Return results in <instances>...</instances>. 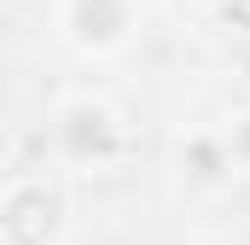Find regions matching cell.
<instances>
[{
	"mask_svg": "<svg viewBox=\"0 0 250 245\" xmlns=\"http://www.w3.org/2000/svg\"><path fill=\"white\" fill-rule=\"evenodd\" d=\"M53 152L64 170H111L128 152V128L105 99L82 94V99H64L53 117Z\"/></svg>",
	"mask_w": 250,
	"mask_h": 245,
	"instance_id": "obj_1",
	"label": "cell"
},
{
	"mask_svg": "<svg viewBox=\"0 0 250 245\" xmlns=\"http://www.w3.org/2000/svg\"><path fill=\"white\" fill-rule=\"evenodd\" d=\"M59 35L82 59H111L140 35V0H64Z\"/></svg>",
	"mask_w": 250,
	"mask_h": 245,
	"instance_id": "obj_2",
	"label": "cell"
},
{
	"mask_svg": "<svg viewBox=\"0 0 250 245\" xmlns=\"http://www.w3.org/2000/svg\"><path fill=\"white\" fill-rule=\"evenodd\" d=\"M64 234V187L47 175H18L0 198V240L6 245H59Z\"/></svg>",
	"mask_w": 250,
	"mask_h": 245,
	"instance_id": "obj_3",
	"label": "cell"
},
{
	"mask_svg": "<svg viewBox=\"0 0 250 245\" xmlns=\"http://www.w3.org/2000/svg\"><path fill=\"white\" fill-rule=\"evenodd\" d=\"M221 140H227V152H233V170H250V111L233 128H221Z\"/></svg>",
	"mask_w": 250,
	"mask_h": 245,
	"instance_id": "obj_4",
	"label": "cell"
}]
</instances>
